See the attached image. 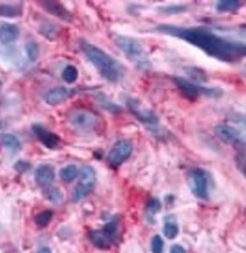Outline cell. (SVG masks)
<instances>
[{"mask_svg":"<svg viewBox=\"0 0 246 253\" xmlns=\"http://www.w3.org/2000/svg\"><path fill=\"white\" fill-rule=\"evenodd\" d=\"M159 32L179 38L193 46L200 48L208 56L225 63H237L246 58V43L227 40L206 29L201 27H180L174 25H159Z\"/></svg>","mask_w":246,"mask_h":253,"instance_id":"cell-1","label":"cell"},{"mask_svg":"<svg viewBox=\"0 0 246 253\" xmlns=\"http://www.w3.org/2000/svg\"><path fill=\"white\" fill-rule=\"evenodd\" d=\"M80 48L102 78L111 82L118 81L121 78L123 72L122 65L114 57H112L99 47L83 40L80 41Z\"/></svg>","mask_w":246,"mask_h":253,"instance_id":"cell-2","label":"cell"},{"mask_svg":"<svg viewBox=\"0 0 246 253\" xmlns=\"http://www.w3.org/2000/svg\"><path fill=\"white\" fill-rule=\"evenodd\" d=\"M116 46L121 49L126 57L136 64L137 66L146 70L150 67V62L148 60L145 49H144L139 41L133 38L126 36H118L114 39Z\"/></svg>","mask_w":246,"mask_h":253,"instance_id":"cell-3","label":"cell"},{"mask_svg":"<svg viewBox=\"0 0 246 253\" xmlns=\"http://www.w3.org/2000/svg\"><path fill=\"white\" fill-rule=\"evenodd\" d=\"M174 84L179 88V90L189 99H197L200 96H207V97H220L222 95V90L219 88H208L195 84L194 81L188 80V79L176 77L173 78Z\"/></svg>","mask_w":246,"mask_h":253,"instance_id":"cell-4","label":"cell"},{"mask_svg":"<svg viewBox=\"0 0 246 253\" xmlns=\"http://www.w3.org/2000/svg\"><path fill=\"white\" fill-rule=\"evenodd\" d=\"M119 234V221L118 219L109 221L104 226V228L99 231H92L89 232V238L96 248L106 250L114 244Z\"/></svg>","mask_w":246,"mask_h":253,"instance_id":"cell-5","label":"cell"},{"mask_svg":"<svg viewBox=\"0 0 246 253\" xmlns=\"http://www.w3.org/2000/svg\"><path fill=\"white\" fill-rule=\"evenodd\" d=\"M68 122L73 128L80 131H91L98 126V116L88 109H73L68 114Z\"/></svg>","mask_w":246,"mask_h":253,"instance_id":"cell-6","label":"cell"},{"mask_svg":"<svg viewBox=\"0 0 246 253\" xmlns=\"http://www.w3.org/2000/svg\"><path fill=\"white\" fill-rule=\"evenodd\" d=\"M79 174H80V183L74 188L73 195H72L74 202H79L90 194L96 183V172L91 167H82Z\"/></svg>","mask_w":246,"mask_h":253,"instance_id":"cell-7","label":"cell"},{"mask_svg":"<svg viewBox=\"0 0 246 253\" xmlns=\"http://www.w3.org/2000/svg\"><path fill=\"white\" fill-rule=\"evenodd\" d=\"M189 180L195 196L201 200H207L210 196V176L206 171L200 168L191 170Z\"/></svg>","mask_w":246,"mask_h":253,"instance_id":"cell-8","label":"cell"},{"mask_svg":"<svg viewBox=\"0 0 246 253\" xmlns=\"http://www.w3.org/2000/svg\"><path fill=\"white\" fill-rule=\"evenodd\" d=\"M132 153V144L128 139H121L116 142L109 150L107 155V161L109 166L113 168H118L129 159Z\"/></svg>","mask_w":246,"mask_h":253,"instance_id":"cell-9","label":"cell"},{"mask_svg":"<svg viewBox=\"0 0 246 253\" xmlns=\"http://www.w3.org/2000/svg\"><path fill=\"white\" fill-rule=\"evenodd\" d=\"M214 131L217 133L219 138L224 140L226 144H229V145L234 146L235 148H237L239 150L246 148V143L244 142V139L242 138L238 130L235 129L234 126L227 125H219L215 126Z\"/></svg>","mask_w":246,"mask_h":253,"instance_id":"cell-10","label":"cell"},{"mask_svg":"<svg viewBox=\"0 0 246 253\" xmlns=\"http://www.w3.org/2000/svg\"><path fill=\"white\" fill-rule=\"evenodd\" d=\"M126 105L133 115L139 120L140 122H143L146 126H156L159 123V118L153 111H150L147 107H145L142 103L137 99L129 98L126 102Z\"/></svg>","mask_w":246,"mask_h":253,"instance_id":"cell-11","label":"cell"},{"mask_svg":"<svg viewBox=\"0 0 246 253\" xmlns=\"http://www.w3.org/2000/svg\"><path fill=\"white\" fill-rule=\"evenodd\" d=\"M33 132L36 133V136L39 138L41 142L43 143V145L48 147V148H56L58 144H60V138L55 133L48 131L46 128H43L40 125H34L32 126Z\"/></svg>","mask_w":246,"mask_h":253,"instance_id":"cell-12","label":"cell"},{"mask_svg":"<svg viewBox=\"0 0 246 253\" xmlns=\"http://www.w3.org/2000/svg\"><path fill=\"white\" fill-rule=\"evenodd\" d=\"M70 95L71 91L67 88L56 87L46 92V95H44V102L51 106H55L66 101L70 97Z\"/></svg>","mask_w":246,"mask_h":253,"instance_id":"cell-13","label":"cell"},{"mask_svg":"<svg viewBox=\"0 0 246 253\" xmlns=\"http://www.w3.org/2000/svg\"><path fill=\"white\" fill-rule=\"evenodd\" d=\"M36 177L37 183L42 187H47L51 184V181L54 180L55 178V171L54 168L49 166V164H41L40 167H38L36 170Z\"/></svg>","mask_w":246,"mask_h":253,"instance_id":"cell-14","label":"cell"},{"mask_svg":"<svg viewBox=\"0 0 246 253\" xmlns=\"http://www.w3.org/2000/svg\"><path fill=\"white\" fill-rule=\"evenodd\" d=\"M20 34V30L17 25L12 23L1 22L0 23V42L9 43L17 39Z\"/></svg>","mask_w":246,"mask_h":253,"instance_id":"cell-15","label":"cell"},{"mask_svg":"<svg viewBox=\"0 0 246 253\" xmlns=\"http://www.w3.org/2000/svg\"><path fill=\"white\" fill-rule=\"evenodd\" d=\"M40 5L43 7L44 10H47L51 15L57 16L58 19H62L64 21L71 20L70 13H68L66 8L58 1H41Z\"/></svg>","mask_w":246,"mask_h":253,"instance_id":"cell-16","label":"cell"},{"mask_svg":"<svg viewBox=\"0 0 246 253\" xmlns=\"http://www.w3.org/2000/svg\"><path fill=\"white\" fill-rule=\"evenodd\" d=\"M0 146L17 150L20 148V143L19 138L12 133H0Z\"/></svg>","mask_w":246,"mask_h":253,"instance_id":"cell-17","label":"cell"},{"mask_svg":"<svg viewBox=\"0 0 246 253\" xmlns=\"http://www.w3.org/2000/svg\"><path fill=\"white\" fill-rule=\"evenodd\" d=\"M243 6L242 1L238 0H221V1L217 2V9L218 12L221 13H234Z\"/></svg>","mask_w":246,"mask_h":253,"instance_id":"cell-18","label":"cell"},{"mask_svg":"<svg viewBox=\"0 0 246 253\" xmlns=\"http://www.w3.org/2000/svg\"><path fill=\"white\" fill-rule=\"evenodd\" d=\"M79 173H80V171H79L77 167L73 166V164H68V166L64 167L61 170L60 176L62 180L65 181V183H71V181H73L79 176Z\"/></svg>","mask_w":246,"mask_h":253,"instance_id":"cell-19","label":"cell"},{"mask_svg":"<svg viewBox=\"0 0 246 253\" xmlns=\"http://www.w3.org/2000/svg\"><path fill=\"white\" fill-rule=\"evenodd\" d=\"M78 77V68L73 66V65H67V66L64 68L63 73H62V78H63V80L65 82H67V84H73L74 81H77Z\"/></svg>","mask_w":246,"mask_h":253,"instance_id":"cell-20","label":"cell"},{"mask_svg":"<svg viewBox=\"0 0 246 253\" xmlns=\"http://www.w3.org/2000/svg\"><path fill=\"white\" fill-rule=\"evenodd\" d=\"M163 232L169 239L176 238L178 232H179V227H178L177 222L173 220H166L165 224H164Z\"/></svg>","mask_w":246,"mask_h":253,"instance_id":"cell-21","label":"cell"},{"mask_svg":"<svg viewBox=\"0 0 246 253\" xmlns=\"http://www.w3.org/2000/svg\"><path fill=\"white\" fill-rule=\"evenodd\" d=\"M51 219H53V212H51L50 210H46V211L40 212L39 214H37L34 221H36L38 227L43 228L50 224Z\"/></svg>","mask_w":246,"mask_h":253,"instance_id":"cell-22","label":"cell"},{"mask_svg":"<svg viewBox=\"0 0 246 253\" xmlns=\"http://www.w3.org/2000/svg\"><path fill=\"white\" fill-rule=\"evenodd\" d=\"M44 196L50 202H54V203H60V202L63 201V194L57 187H48L44 190Z\"/></svg>","mask_w":246,"mask_h":253,"instance_id":"cell-23","label":"cell"},{"mask_svg":"<svg viewBox=\"0 0 246 253\" xmlns=\"http://www.w3.org/2000/svg\"><path fill=\"white\" fill-rule=\"evenodd\" d=\"M22 14V9L14 5H0V15L7 17L19 16Z\"/></svg>","mask_w":246,"mask_h":253,"instance_id":"cell-24","label":"cell"},{"mask_svg":"<svg viewBox=\"0 0 246 253\" xmlns=\"http://www.w3.org/2000/svg\"><path fill=\"white\" fill-rule=\"evenodd\" d=\"M97 98H98L97 101H98L99 103H101V105L102 106V107H104L105 109H107V111L113 112V113H118V112H121V111H122L120 106L113 104L112 102H109L108 98H106L104 95L98 96Z\"/></svg>","mask_w":246,"mask_h":253,"instance_id":"cell-25","label":"cell"},{"mask_svg":"<svg viewBox=\"0 0 246 253\" xmlns=\"http://www.w3.org/2000/svg\"><path fill=\"white\" fill-rule=\"evenodd\" d=\"M25 50L27 57H29V60L31 62L37 61V58L39 57V47H38V44L36 42H32V41L27 42L25 46Z\"/></svg>","mask_w":246,"mask_h":253,"instance_id":"cell-26","label":"cell"},{"mask_svg":"<svg viewBox=\"0 0 246 253\" xmlns=\"http://www.w3.org/2000/svg\"><path fill=\"white\" fill-rule=\"evenodd\" d=\"M161 209V202L157 198H152L149 200L148 203L146 205V212L149 217H153L154 214L157 213Z\"/></svg>","mask_w":246,"mask_h":253,"instance_id":"cell-27","label":"cell"},{"mask_svg":"<svg viewBox=\"0 0 246 253\" xmlns=\"http://www.w3.org/2000/svg\"><path fill=\"white\" fill-rule=\"evenodd\" d=\"M187 73L190 75L191 78H193V80L195 81H206V75H205V73L202 70H198V68L196 67H189L187 68Z\"/></svg>","mask_w":246,"mask_h":253,"instance_id":"cell-28","label":"cell"},{"mask_svg":"<svg viewBox=\"0 0 246 253\" xmlns=\"http://www.w3.org/2000/svg\"><path fill=\"white\" fill-rule=\"evenodd\" d=\"M152 252L153 253H163L164 251V242L160 235H155L152 239Z\"/></svg>","mask_w":246,"mask_h":253,"instance_id":"cell-29","label":"cell"},{"mask_svg":"<svg viewBox=\"0 0 246 253\" xmlns=\"http://www.w3.org/2000/svg\"><path fill=\"white\" fill-rule=\"evenodd\" d=\"M42 33L48 38V39L53 40L57 36V29H56V26H55V25H51V24H49V25L43 26Z\"/></svg>","mask_w":246,"mask_h":253,"instance_id":"cell-30","label":"cell"},{"mask_svg":"<svg viewBox=\"0 0 246 253\" xmlns=\"http://www.w3.org/2000/svg\"><path fill=\"white\" fill-rule=\"evenodd\" d=\"M237 166L239 168V170L243 172V174L246 177V156L245 155L241 154V155L237 157Z\"/></svg>","mask_w":246,"mask_h":253,"instance_id":"cell-31","label":"cell"},{"mask_svg":"<svg viewBox=\"0 0 246 253\" xmlns=\"http://www.w3.org/2000/svg\"><path fill=\"white\" fill-rule=\"evenodd\" d=\"M184 9L186 8L183 6H172V7H163L161 10L164 13H167V14H173V13H181V12H184Z\"/></svg>","mask_w":246,"mask_h":253,"instance_id":"cell-32","label":"cell"},{"mask_svg":"<svg viewBox=\"0 0 246 253\" xmlns=\"http://www.w3.org/2000/svg\"><path fill=\"white\" fill-rule=\"evenodd\" d=\"M30 168V164L27 162H23V161H19L15 164V169L19 171V172H24V171L27 170Z\"/></svg>","mask_w":246,"mask_h":253,"instance_id":"cell-33","label":"cell"},{"mask_svg":"<svg viewBox=\"0 0 246 253\" xmlns=\"http://www.w3.org/2000/svg\"><path fill=\"white\" fill-rule=\"evenodd\" d=\"M232 120L238 123H242V125L246 126V114H243V115H236L235 118H232Z\"/></svg>","mask_w":246,"mask_h":253,"instance_id":"cell-34","label":"cell"},{"mask_svg":"<svg viewBox=\"0 0 246 253\" xmlns=\"http://www.w3.org/2000/svg\"><path fill=\"white\" fill-rule=\"evenodd\" d=\"M170 253H186L183 246L180 245H173L172 248L170 250Z\"/></svg>","mask_w":246,"mask_h":253,"instance_id":"cell-35","label":"cell"},{"mask_svg":"<svg viewBox=\"0 0 246 253\" xmlns=\"http://www.w3.org/2000/svg\"><path fill=\"white\" fill-rule=\"evenodd\" d=\"M37 253H51V250L49 248H46V246H43V248L39 249V251Z\"/></svg>","mask_w":246,"mask_h":253,"instance_id":"cell-36","label":"cell"},{"mask_svg":"<svg viewBox=\"0 0 246 253\" xmlns=\"http://www.w3.org/2000/svg\"><path fill=\"white\" fill-rule=\"evenodd\" d=\"M0 88H1V81H0Z\"/></svg>","mask_w":246,"mask_h":253,"instance_id":"cell-37","label":"cell"},{"mask_svg":"<svg viewBox=\"0 0 246 253\" xmlns=\"http://www.w3.org/2000/svg\"><path fill=\"white\" fill-rule=\"evenodd\" d=\"M245 214H246V210H245Z\"/></svg>","mask_w":246,"mask_h":253,"instance_id":"cell-38","label":"cell"}]
</instances>
